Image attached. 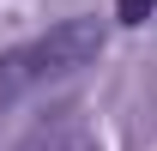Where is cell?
I'll return each mask as SVG.
<instances>
[{
  "instance_id": "cell-1",
  "label": "cell",
  "mask_w": 157,
  "mask_h": 151,
  "mask_svg": "<svg viewBox=\"0 0 157 151\" xmlns=\"http://www.w3.org/2000/svg\"><path fill=\"white\" fill-rule=\"evenodd\" d=\"M97 55H103V24L97 18H67V24H55V30L30 37L24 48L0 55V109L18 103L24 91H36V85L73 79L78 67H91Z\"/></svg>"
},
{
  "instance_id": "cell-2",
  "label": "cell",
  "mask_w": 157,
  "mask_h": 151,
  "mask_svg": "<svg viewBox=\"0 0 157 151\" xmlns=\"http://www.w3.org/2000/svg\"><path fill=\"white\" fill-rule=\"evenodd\" d=\"M151 12H157V0H115V18L121 24H145Z\"/></svg>"
}]
</instances>
